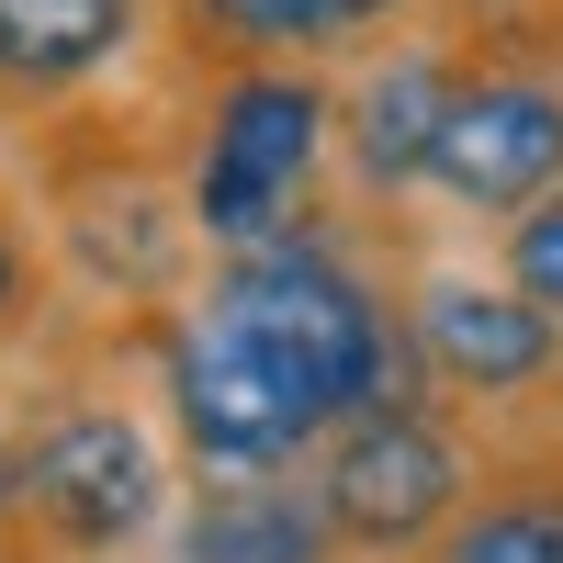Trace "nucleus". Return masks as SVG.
Returning a JSON list of instances; mask_svg holds the SVG:
<instances>
[{
  "instance_id": "16",
  "label": "nucleus",
  "mask_w": 563,
  "mask_h": 563,
  "mask_svg": "<svg viewBox=\"0 0 563 563\" xmlns=\"http://www.w3.org/2000/svg\"><path fill=\"white\" fill-rule=\"evenodd\" d=\"M0 417H12V395H0Z\"/></svg>"
},
{
  "instance_id": "12",
  "label": "nucleus",
  "mask_w": 563,
  "mask_h": 563,
  "mask_svg": "<svg viewBox=\"0 0 563 563\" xmlns=\"http://www.w3.org/2000/svg\"><path fill=\"white\" fill-rule=\"evenodd\" d=\"M417 563H563V429L485 440V474L462 496V519Z\"/></svg>"
},
{
  "instance_id": "2",
  "label": "nucleus",
  "mask_w": 563,
  "mask_h": 563,
  "mask_svg": "<svg viewBox=\"0 0 563 563\" xmlns=\"http://www.w3.org/2000/svg\"><path fill=\"white\" fill-rule=\"evenodd\" d=\"M192 305L316 406V429H350V417L395 406V395H429L417 384V350H406V305H395V271L372 260L339 214L305 225L282 249H238V260H203Z\"/></svg>"
},
{
  "instance_id": "14",
  "label": "nucleus",
  "mask_w": 563,
  "mask_h": 563,
  "mask_svg": "<svg viewBox=\"0 0 563 563\" xmlns=\"http://www.w3.org/2000/svg\"><path fill=\"white\" fill-rule=\"evenodd\" d=\"M496 282H507V294H530V305L563 327V192H541L530 214L496 225Z\"/></svg>"
},
{
  "instance_id": "10",
  "label": "nucleus",
  "mask_w": 563,
  "mask_h": 563,
  "mask_svg": "<svg viewBox=\"0 0 563 563\" xmlns=\"http://www.w3.org/2000/svg\"><path fill=\"white\" fill-rule=\"evenodd\" d=\"M158 563H350L316 474H180Z\"/></svg>"
},
{
  "instance_id": "5",
  "label": "nucleus",
  "mask_w": 563,
  "mask_h": 563,
  "mask_svg": "<svg viewBox=\"0 0 563 563\" xmlns=\"http://www.w3.org/2000/svg\"><path fill=\"white\" fill-rule=\"evenodd\" d=\"M395 305H406L417 384H429L440 406H462L485 440L563 429V327H552L530 294H507L496 271L406 260V271H395Z\"/></svg>"
},
{
  "instance_id": "15",
  "label": "nucleus",
  "mask_w": 563,
  "mask_h": 563,
  "mask_svg": "<svg viewBox=\"0 0 563 563\" xmlns=\"http://www.w3.org/2000/svg\"><path fill=\"white\" fill-rule=\"evenodd\" d=\"M451 12H462V23H474V34H496V23H530V12H541V0H451Z\"/></svg>"
},
{
  "instance_id": "13",
  "label": "nucleus",
  "mask_w": 563,
  "mask_h": 563,
  "mask_svg": "<svg viewBox=\"0 0 563 563\" xmlns=\"http://www.w3.org/2000/svg\"><path fill=\"white\" fill-rule=\"evenodd\" d=\"M45 316H57V260H45V238L0 203V361L45 350Z\"/></svg>"
},
{
  "instance_id": "4",
  "label": "nucleus",
  "mask_w": 563,
  "mask_h": 563,
  "mask_svg": "<svg viewBox=\"0 0 563 563\" xmlns=\"http://www.w3.org/2000/svg\"><path fill=\"white\" fill-rule=\"evenodd\" d=\"M124 361L147 372V406H158V429L180 451V474H305L327 451L316 406L282 384L238 327H214L192 294H180L158 327H135Z\"/></svg>"
},
{
  "instance_id": "3",
  "label": "nucleus",
  "mask_w": 563,
  "mask_h": 563,
  "mask_svg": "<svg viewBox=\"0 0 563 563\" xmlns=\"http://www.w3.org/2000/svg\"><path fill=\"white\" fill-rule=\"evenodd\" d=\"M327 169H339V79L327 68H214L180 158V214L203 260L282 249L327 225Z\"/></svg>"
},
{
  "instance_id": "9",
  "label": "nucleus",
  "mask_w": 563,
  "mask_h": 563,
  "mask_svg": "<svg viewBox=\"0 0 563 563\" xmlns=\"http://www.w3.org/2000/svg\"><path fill=\"white\" fill-rule=\"evenodd\" d=\"M158 34V0H0V124H57Z\"/></svg>"
},
{
  "instance_id": "8",
  "label": "nucleus",
  "mask_w": 563,
  "mask_h": 563,
  "mask_svg": "<svg viewBox=\"0 0 563 563\" xmlns=\"http://www.w3.org/2000/svg\"><path fill=\"white\" fill-rule=\"evenodd\" d=\"M462 57H474L462 34H395L372 57H350V79H339V180H350L361 214L417 203V169H429V135L462 90Z\"/></svg>"
},
{
  "instance_id": "11",
  "label": "nucleus",
  "mask_w": 563,
  "mask_h": 563,
  "mask_svg": "<svg viewBox=\"0 0 563 563\" xmlns=\"http://www.w3.org/2000/svg\"><path fill=\"white\" fill-rule=\"evenodd\" d=\"M214 68H339L395 45L429 0H169Z\"/></svg>"
},
{
  "instance_id": "6",
  "label": "nucleus",
  "mask_w": 563,
  "mask_h": 563,
  "mask_svg": "<svg viewBox=\"0 0 563 563\" xmlns=\"http://www.w3.org/2000/svg\"><path fill=\"white\" fill-rule=\"evenodd\" d=\"M316 496H327V530H339L350 563H417L451 519L462 496L485 474V429L440 395H395L350 417V429H327V451L305 462Z\"/></svg>"
},
{
  "instance_id": "7",
  "label": "nucleus",
  "mask_w": 563,
  "mask_h": 563,
  "mask_svg": "<svg viewBox=\"0 0 563 563\" xmlns=\"http://www.w3.org/2000/svg\"><path fill=\"white\" fill-rule=\"evenodd\" d=\"M541 192H563V68L507 45L496 23L462 57V90L429 135V169H417V203H451L462 225H507Z\"/></svg>"
},
{
  "instance_id": "1",
  "label": "nucleus",
  "mask_w": 563,
  "mask_h": 563,
  "mask_svg": "<svg viewBox=\"0 0 563 563\" xmlns=\"http://www.w3.org/2000/svg\"><path fill=\"white\" fill-rule=\"evenodd\" d=\"M180 507V451L135 406L124 350L79 339L0 417V563H158Z\"/></svg>"
}]
</instances>
